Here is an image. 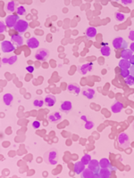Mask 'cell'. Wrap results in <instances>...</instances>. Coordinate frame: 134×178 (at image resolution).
<instances>
[{
    "instance_id": "1",
    "label": "cell",
    "mask_w": 134,
    "mask_h": 178,
    "mask_svg": "<svg viewBox=\"0 0 134 178\" xmlns=\"http://www.w3.org/2000/svg\"><path fill=\"white\" fill-rule=\"evenodd\" d=\"M44 160L47 164L49 165H56L58 163V151L55 148H52L45 152Z\"/></svg>"
},
{
    "instance_id": "2",
    "label": "cell",
    "mask_w": 134,
    "mask_h": 178,
    "mask_svg": "<svg viewBox=\"0 0 134 178\" xmlns=\"http://www.w3.org/2000/svg\"><path fill=\"white\" fill-rule=\"evenodd\" d=\"M118 143L120 147L122 149H126L130 146L131 142H130V137L127 134L122 133L118 135Z\"/></svg>"
},
{
    "instance_id": "3",
    "label": "cell",
    "mask_w": 134,
    "mask_h": 178,
    "mask_svg": "<svg viewBox=\"0 0 134 178\" xmlns=\"http://www.w3.org/2000/svg\"><path fill=\"white\" fill-rule=\"evenodd\" d=\"M127 42L125 41V40L121 37H116L113 40V46L115 48V49H126L127 48Z\"/></svg>"
},
{
    "instance_id": "4",
    "label": "cell",
    "mask_w": 134,
    "mask_h": 178,
    "mask_svg": "<svg viewBox=\"0 0 134 178\" xmlns=\"http://www.w3.org/2000/svg\"><path fill=\"white\" fill-rule=\"evenodd\" d=\"M50 54V52L46 48H40L35 54V58L38 61H46Z\"/></svg>"
},
{
    "instance_id": "5",
    "label": "cell",
    "mask_w": 134,
    "mask_h": 178,
    "mask_svg": "<svg viewBox=\"0 0 134 178\" xmlns=\"http://www.w3.org/2000/svg\"><path fill=\"white\" fill-rule=\"evenodd\" d=\"M29 28V24L26 21L24 20H19L17 21V23L15 24L14 26V29L17 31V32H20V33H23V32H25Z\"/></svg>"
},
{
    "instance_id": "6",
    "label": "cell",
    "mask_w": 134,
    "mask_h": 178,
    "mask_svg": "<svg viewBox=\"0 0 134 178\" xmlns=\"http://www.w3.org/2000/svg\"><path fill=\"white\" fill-rule=\"evenodd\" d=\"M1 50L4 53H11L15 50V46L12 42L4 40L1 43Z\"/></svg>"
},
{
    "instance_id": "7",
    "label": "cell",
    "mask_w": 134,
    "mask_h": 178,
    "mask_svg": "<svg viewBox=\"0 0 134 178\" xmlns=\"http://www.w3.org/2000/svg\"><path fill=\"white\" fill-rule=\"evenodd\" d=\"M19 21V18L17 15L11 14V15H7V17L5 18V24L8 28H14L15 24L17 23Z\"/></svg>"
},
{
    "instance_id": "8",
    "label": "cell",
    "mask_w": 134,
    "mask_h": 178,
    "mask_svg": "<svg viewBox=\"0 0 134 178\" xmlns=\"http://www.w3.org/2000/svg\"><path fill=\"white\" fill-rule=\"evenodd\" d=\"M89 168L90 169V170L93 172L94 174H96V175H98V172H99V170H100V165H99V162L97 160H96V159H91L90 160V162L89 163ZM99 177V176H98Z\"/></svg>"
},
{
    "instance_id": "9",
    "label": "cell",
    "mask_w": 134,
    "mask_h": 178,
    "mask_svg": "<svg viewBox=\"0 0 134 178\" xmlns=\"http://www.w3.org/2000/svg\"><path fill=\"white\" fill-rule=\"evenodd\" d=\"M93 70V64L90 63V62H88V63H85V64H82L81 66L79 67V72L82 75H85L87 74L88 72L91 71Z\"/></svg>"
},
{
    "instance_id": "10",
    "label": "cell",
    "mask_w": 134,
    "mask_h": 178,
    "mask_svg": "<svg viewBox=\"0 0 134 178\" xmlns=\"http://www.w3.org/2000/svg\"><path fill=\"white\" fill-rule=\"evenodd\" d=\"M85 169V165L82 163V161H77V162L74 163L73 166V171L75 174L81 175Z\"/></svg>"
},
{
    "instance_id": "11",
    "label": "cell",
    "mask_w": 134,
    "mask_h": 178,
    "mask_svg": "<svg viewBox=\"0 0 134 178\" xmlns=\"http://www.w3.org/2000/svg\"><path fill=\"white\" fill-rule=\"evenodd\" d=\"M12 43L15 46H22L23 45V37L20 35H13L12 37Z\"/></svg>"
},
{
    "instance_id": "12",
    "label": "cell",
    "mask_w": 134,
    "mask_h": 178,
    "mask_svg": "<svg viewBox=\"0 0 134 178\" xmlns=\"http://www.w3.org/2000/svg\"><path fill=\"white\" fill-rule=\"evenodd\" d=\"M44 102H45V104L47 105V107H52V106H54L55 102H56L55 96H54L53 94H47L46 96Z\"/></svg>"
},
{
    "instance_id": "13",
    "label": "cell",
    "mask_w": 134,
    "mask_h": 178,
    "mask_svg": "<svg viewBox=\"0 0 134 178\" xmlns=\"http://www.w3.org/2000/svg\"><path fill=\"white\" fill-rule=\"evenodd\" d=\"M112 172L110 170V168H100V170L98 172V176L99 178H109L111 177Z\"/></svg>"
},
{
    "instance_id": "14",
    "label": "cell",
    "mask_w": 134,
    "mask_h": 178,
    "mask_svg": "<svg viewBox=\"0 0 134 178\" xmlns=\"http://www.w3.org/2000/svg\"><path fill=\"white\" fill-rule=\"evenodd\" d=\"M61 114L59 112H53L48 115V120L52 123H57L61 120Z\"/></svg>"
},
{
    "instance_id": "15",
    "label": "cell",
    "mask_w": 134,
    "mask_h": 178,
    "mask_svg": "<svg viewBox=\"0 0 134 178\" xmlns=\"http://www.w3.org/2000/svg\"><path fill=\"white\" fill-rule=\"evenodd\" d=\"M67 90L69 93H72L73 94H79L81 92V87L76 84H70L67 86Z\"/></svg>"
},
{
    "instance_id": "16",
    "label": "cell",
    "mask_w": 134,
    "mask_h": 178,
    "mask_svg": "<svg viewBox=\"0 0 134 178\" xmlns=\"http://www.w3.org/2000/svg\"><path fill=\"white\" fill-rule=\"evenodd\" d=\"M27 46L30 48V49H34V48H37L39 46V40L36 37H30L27 40Z\"/></svg>"
},
{
    "instance_id": "17",
    "label": "cell",
    "mask_w": 134,
    "mask_h": 178,
    "mask_svg": "<svg viewBox=\"0 0 134 178\" xmlns=\"http://www.w3.org/2000/svg\"><path fill=\"white\" fill-rule=\"evenodd\" d=\"M81 177H83V178H97L98 175L94 174L89 168H87V169H84V171L81 173Z\"/></svg>"
},
{
    "instance_id": "18",
    "label": "cell",
    "mask_w": 134,
    "mask_h": 178,
    "mask_svg": "<svg viewBox=\"0 0 134 178\" xmlns=\"http://www.w3.org/2000/svg\"><path fill=\"white\" fill-rule=\"evenodd\" d=\"M72 102H69V101H64L62 102L61 106H60V109L62 111H64V112H68L72 110Z\"/></svg>"
},
{
    "instance_id": "19",
    "label": "cell",
    "mask_w": 134,
    "mask_h": 178,
    "mask_svg": "<svg viewBox=\"0 0 134 178\" xmlns=\"http://www.w3.org/2000/svg\"><path fill=\"white\" fill-rule=\"evenodd\" d=\"M123 109V104L120 102H115L111 107V110L114 113H119Z\"/></svg>"
},
{
    "instance_id": "20",
    "label": "cell",
    "mask_w": 134,
    "mask_h": 178,
    "mask_svg": "<svg viewBox=\"0 0 134 178\" xmlns=\"http://www.w3.org/2000/svg\"><path fill=\"white\" fill-rule=\"evenodd\" d=\"M97 35V29L94 27H89L86 29V36L89 38H93Z\"/></svg>"
},
{
    "instance_id": "21",
    "label": "cell",
    "mask_w": 134,
    "mask_h": 178,
    "mask_svg": "<svg viewBox=\"0 0 134 178\" xmlns=\"http://www.w3.org/2000/svg\"><path fill=\"white\" fill-rule=\"evenodd\" d=\"M82 94L88 99H92L95 95V90L94 89H91V88H86L85 90L83 91Z\"/></svg>"
},
{
    "instance_id": "22",
    "label": "cell",
    "mask_w": 134,
    "mask_h": 178,
    "mask_svg": "<svg viewBox=\"0 0 134 178\" xmlns=\"http://www.w3.org/2000/svg\"><path fill=\"white\" fill-rule=\"evenodd\" d=\"M132 51L130 49H123L122 51V53H121V56H122V59H124V60H130L131 59V57L133 55L132 54Z\"/></svg>"
},
{
    "instance_id": "23",
    "label": "cell",
    "mask_w": 134,
    "mask_h": 178,
    "mask_svg": "<svg viewBox=\"0 0 134 178\" xmlns=\"http://www.w3.org/2000/svg\"><path fill=\"white\" fill-rule=\"evenodd\" d=\"M131 66V62H130L129 60H124V59H122L119 62V67L122 70H130Z\"/></svg>"
},
{
    "instance_id": "24",
    "label": "cell",
    "mask_w": 134,
    "mask_h": 178,
    "mask_svg": "<svg viewBox=\"0 0 134 178\" xmlns=\"http://www.w3.org/2000/svg\"><path fill=\"white\" fill-rule=\"evenodd\" d=\"M13 100H14V97L11 94H5L3 96V101L5 103V105H10Z\"/></svg>"
},
{
    "instance_id": "25",
    "label": "cell",
    "mask_w": 134,
    "mask_h": 178,
    "mask_svg": "<svg viewBox=\"0 0 134 178\" xmlns=\"http://www.w3.org/2000/svg\"><path fill=\"white\" fill-rule=\"evenodd\" d=\"M100 52H101L103 56H109L111 54V49L108 46H103L100 49Z\"/></svg>"
},
{
    "instance_id": "26",
    "label": "cell",
    "mask_w": 134,
    "mask_h": 178,
    "mask_svg": "<svg viewBox=\"0 0 134 178\" xmlns=\"http://www.w3.org/2000/svg\"><path fill=\"white\" fill-rule=\"evenodd\" d=\"M99 165H100V167L101 168H106V167L109 168V167L111 166V163L107 159H102L99 161Z\"/></svg>"
},
{
    "instance_id": "27",
    "label": "cell",
    "mask_w": 134,
    "mask_h": 178,
    "mask_svg": "<svg viewBox=\"0 0 134 178\" xmlns=\"http://www.w3.org/2000/svg\"><path fill=\"white\" fill-rule=\"evenodd\" d=\"M6 10H7V12H14V10H15V2L14 1L8 2L7 5H6Z\"/></svg>"
},
{
    "instance_id": "28",
    "label": "cell",
    "mask_w": 134,
    "mask_h": 178,
    "mask_svg": "<svg viewBox=\"0 0 134 178\" xmlns=\"http://www.w3.org/2000/svg\"><path fill=\"white\" fill-rule=\"evenodd\" d=\"M45 102L41 99V98H37L34 100V102H33V104H34V106L37 107V108H41L44 105Z\"/></svg>"
},
{
    "instance_id": "29",
    "label": "cell",
    "mask_w": 134,
    "mask_h": 178,
    "mask_svg": "<svg viewBox=\"0 0 134 178\" xmlns=\"http://www.w3.org/2000/svg\"><path fill=\"white\" fill-rule=\"evenodd\" d=\"M114 17H115L116 21H120V22H122V21H123L125 20V16H124V14L122 13H120V12L115 13Z\"/></svg>"
},
{
    "instance_id": "30",
    "label": "cell",
    "mask_w": 134,
    "mask_h": 178,
    "mask_svg": "<svg viewBox=\"0 0 134 178\" xmlns=\"http://www.w3.org/2000/svg\"><path fill=\"white\" fill-rule=\"evenodd\" d=\"M90 160H91V157L89 154H85L81 158V161L84 165H89V163L90 162Z\"/></svg>"
},
{
    "instance_id": "31",
    "label": "cell",
    "mask_w": 134,
    "mask_h": 178,
    "mask_svg": "<svg viewBox=\"0 0 134 178\" xmlns=\"http://www.w3.org/2000/svg\"><path fill=\"white\" fill-rule=\"evenodd\" d=\"M125 83H126L128 86L134 85V77L132 75H129L126 78H125Z\"/></svg>"
},
{
    "instance_id": "32",
    "label": "cell",
    "mask_w": 134,
    "mask_h": 178,
    "mask_svg": "<svg viewBox=\"0 0 134 178\" xmlns=\"http://www.w3.org/2000/svg\"><path fill=\"white\" fill-rule=\"evenodd\" d=\"M120 74L123 78H126L129 75H131V72H130V70H122Z\"/></svg>"
},
{
    "instance_id": "33",
    "label": "cell",
    "mask_w": 134,
    "mask_h": 178,
    "mask_svg": "<svg viewBox=\"0 0 134 178\" xmlns=\"http://www.w3.org/2000/svg\"><path fill=\"white\" fill-rule=\"evenodd\" d=\"M25 8L22 6V5H20L18 8H17V11H16V13H17V14L18 15H20V16H22V15H24L25 14Z\"/></svg>"
},
{
    "instance_id": "34",
    "label": "cell",
    "mask_w": 134,
    "mask_h": 178,
    "mask_svg": "<svg viewBox=\"0 0 134 178\" xmlns=\"http://www.w3.org/2000/svg\"><path fill=\"white\" fill-rule=\"evenodd\" d=\"M94 127V123L92 122V121H86V124H85V128L88 129V130H90L91 128Z\"/></svg>"
},
{
    "instance_id": "35",
    "label": "cell",
    "mask_w": 134,
    "mask_h": 178,
    "mask_svg": "<svg viewBox=\"0 0 134 178\" xmlns=\"http://www.w3.org/2000/svg\"><path fill=\"white\" fill-rule=\"evenodd\" d=\"M16 61H17V56H16V55H14V56H12V57L8 58V64H10V65H12V64H14Z\"/></svg>"
},
{
    "instance_id": "36",
    "label": "cell",
    "mask_w": 134,
    "mask_h": 178,
    "mask_svg": "<svg viewBox=\"0 0 134 178\" xmlns=\"http://www.w3.org/2000/svg\"><path fill=\"white\" fill-rule=\"evenodd\" d=\"M5 29V22L4 21H0V32L3 33Z\"/></svg>"
},
{
    "instance_id": "37",
    "label": "cell",
    "mask_w": 134,
    "mask_h": 178,
    "mask_svg": "<svg viewBox=\"0 0 134 178\" xmlns=\"http://www.w3.org/2000/svg\"><path fill=\"white\" fill-rule=\"evenodd\" d=\"M32 126L34 128H39L40 126V123L39 121H34V122L32 123Z\"/></svg>"
},
{
    "instance_id": "38",
    "label": "cell",
    "mask_w": 134,
    "mask_h": 178,
    "mask_svg": "<svg viewBox=\"0 0 134 178\" xmlns=\"http://www.w3.org/2000/svg\"><path fill=\"white\" fill-rule=\"evenodd\" d=\"M26 70H27L28 72H30V73H32V72L34 71V67L31 66V65H29V66H27Z\"/></svg>"
},
{
    "instance_id": "39",
    "label": "cell",
    "mask_w": 134,
    "mask_h": 178,
    "mask_svg": "<svg viewBox=\"0 0 134 178\" xmlns=\"http://www.w3.org/2000/svg\"><path fill=\"white\" fill-rule=\"evenodd\" d=\"M129 38L131 40H132V41H134V30L131 31L130 32V34H129Z\"/></svg>"
},
{
    "instance_id": "40",
    "label": "cell",
    "mask_w": 134,
    "mask_h": 178,
    "mask_svg": "<svg viewBox=\"0 0 134 178\" xmlns=\"http://www.w3.org/2000/svg\"><path fill=\"white\" fill-rule=\"evenodd\" d=\"M122 3L123 5H129V4H131L132 1H131V0H122Z\"/></svg>"
},
{
    "instance_id": "41",
    "label": "cell",
    "mask_w": 134,
    "mask_h": 178,
    "mask_svg": "<svg viewBox=\"0 0 134 178\" xmlns=\"http://www.w3.org/2000/svg\"><path fill=\"white\" fill-rule=\"evenodd\" d=\"M130 72H131V75H132L134 77V65L131 66L130 68Z\"/></svg>"
},
{
    "instance_id": "42",
    "label": "cell",
    "mask_w": 134,
    "mask_h": 178,
    "mask_svg": "<svg viewBox=\"0 0 134 178\" xmlns=\"http://www.w3.org/2000/svg\"><path fill=\"white\" fill-rule=\"evenodd\" d=\"M129 61H130L131 64H132V65H134V55H132V56H131V59H130Z\"/></svg>"
},
{
    "instance_id": "43",
    "label": "cell",
    "mask_w": 134,
    "mask_h": 178,
    "mask_svg": "<svg viewBox=\"0 0 134 178\" xmlns=\"http://www.w3.org/2000/svg\"><path fill=\"white\" fill-rule=\"evenodd\" d=\"M131 50L132 51V52H134V42H132L131 44Z\"/></svg>"
},
{
    "instance_id": "44",
    "label": "cell",
    "mask_w": 134,
    "mask_h": 178,
    "mask_svg": "<svg viewBox=\"0 0 134 178\" xmlns=\"http://www.w3.org/2000/svg\"><path fill=\"white\" fill-rule=\"evenodd\" d=\"M2 62H3L4 63H8V58H3Z\"/></svg>"
},
{
    "instance_id": "45",
    "label": "cell",
    "mask_w": 134,
    "mask_h": 178,
    "mask_svg": "<svg viewBox=\"0 0 134 178\" xmlns=\"http://www.w3.org/2000/svg\"><path fill=\"white\" fill-rule=\"evenodd\" d=\"M81 119H82V120H85V121H88L85 116H81Z\"/></svg>"
}]
</instances>
